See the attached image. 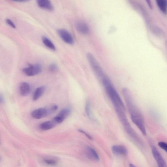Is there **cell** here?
<instances>
[{"instance_id":"obj_22","label":"cell","mask_w":167,"mask_h":167,"mask_svg":"<svg viewBox=\"0 0 167 167\" xmlns=\"http://www.w3.org/2000/svg\"><path fill=\"white\" fill-rule=\"evenodd\" d=\"M78 131H79V132H81V133L83 134L84 135L86 136V137L88 139H89L90 140H93V138H92L89 134H88L86 132H85L84 130H82V129H78Z\"/></svg>"},{"instance_id":"obj_18","label":"cell","mask_w":167,"mask_h":167,"mask_svg":"<svg viewBox=\"0 0 167 167\" xmlns=\"http://www.w3.org/2000/svg\"><path fill=\"white\" fill-rule=\"evenodd\" d=\"M43 161L46 164L51 166L56 165L58 163V160L56 158H47L44 159Z\"/></svg>"},{"instance_id":"obj_16","label":"cell","mask_w":167,"mask_h":167,"mask_svg":"<svg viewBox=\"0 0 167 167\" xmlns=\"http://www.w3.org/2000/svg\"><path fill=\"white\" fill-rule=\"evenodd\" d=\"M158 8L163 14H166L167 13V0H155Z\"/></svg>"},{"instance_id":"obj_3","label":"cell","mask_w":167,"mask_h":167,"mask_svg":"<svg viewBox=\"0 0 167 167\" xmlns=\"http://www.w3.org/2000/svg\"><path fill=\"white\" fill-rule=\"evenodd\" d=\"M88 60L95 75L101 82L107 76L95 58L90 53L87 54Z\"/></svg>"},{"instance_id":"obj_27","label":"cell","mask_w":167,"mask_h":167,"mask_svg":"<svg viewBox=\"0 0 167 167\" xmlns=\"http://www.w3.org/2000/svg\"><path fill=\"white\" fill-rule=\"evenodd\" d=\"M1 157H0V160H1Z\"/></svg>"},{"instance_id":"obj_7","label":"cell","mask_w":167,"mask_h":167,"mask_svg":"<svg viewBox=\"0 0 167 167\" xmlns=\"http://www.w3.org/2000/svg\"><path fill=\"white\" fill-rule=\"evenodd\" d=\"M152 150L153 157L158 166L161 167H166V163L165 160L154 146H152Z\"/></svg>"},{"instance_id":"obj_5","label":"cell","mask_w":167,"mask_h":167,"mask_svg":"<svg viewBox=\"0 0 167 167\" xmlns=\"http://www.w3.org/2000/svg\"><path fill=\"white\" fill-rule=\"evenodd\" d=\"M23 72L29 77H32L40 74L42 71V67L39 64H29V67L23 70Z\"/></svg>"},{"instance_id":"obj_17","label":"cell","mask_w":167,"mask_h":167,"mask_svg":"<svg viewBox=\"0 0 167 167\" xmlns=\"http://www.w3.org/2000/svg\"><path fill=\"white\" fill-rule=\"evenodd\" d=\"M42 41L44 45H45L48 48L52 50L55 51L56 48L53 43L46 36H43L42 38Z\"/></svg>"},{"instance_id":"obj_26","label":"cell","mask_w":167,"mask_h":167,"mask_svg":"<svg viewBox=\"0 0 167 167\" xmlns=\"http://www.w3.org/2000/svg\"><path fill=\"white\" fill-rule=\"evenodd\" d=\"M129 165V166H131V167H135V166L133 165L132 164V163H130V164Z\"/></svg>"},{"instance_id":"obj_2","label":"cell","mask_w":167,"mask_h":167,"mask_svg":"<svg viewBox=\"0 0 167 167\" xmlns=\"http://www.w3.org/2000/svg\"><path fill=\"white\" fill-rule=\"evenodd\" d=\"M122 92L131 120L137 119L144 121V117L133 100L130 91L127 88H124Z\"/></svg>"},{"instance_id":"obj_14","label":"cell","mask_w":167,"mask_h":167,"mask_svg":"<svg viewBox=\"0 0 167 167\" xmlns=\"http://www.w3.org/2000/svg\"><path fill=\"white\" fill-rule=\"evenodd\" d=\"M56 124L53 120L52 121H47L42 123L40 125V128L43 130H49L55 127Z\"/></svg>"},{"instance_id":"obj_9","label":"cell","mask_w":167,"mask_h":167,"mask_svg":"<svg viewBox=\"0 0 167 167\" xmlns=\"http://www.w3.org/2000/svg\"><path fill=\"white\" fill-rule=\"evenodd\" d=\"M76 27L77 31L82 35H87L90 32L89 26L83 21H77L76 23Z\"/></svg>"},{"instance_id":"obj_12","label":"cell","mask_w":167,"mask_h":167,"mask_svg":"<svg viewBox=\"0 0 167 167\" xmlns=\"http://www.w3.org/2000/svg\"><path fill=\"white\" fill-rule=\"evenodd\" d=\"M86 156L87 157L92 161H99L100 160L97 152L95 150L90 146H88L86 150Z\"/></svg>"},{"instance_id":"obj_6","label":"cell","mask_w":167,"mask_h":167,"mask_svg":"<svg viewBox=\"0 0 167 167\" xmlns=\"http://www.w3.org/2000/svg\"><path fill=\"white\" fill-rule=\"evenodd\" d=\"M57 32L60 38L65 43L70 45L74 44V42L73 37L67 30L63 29H59L57 30Z\"/></svg>"},{"instance_id":"obj_25","label":"cell","mask_w":167,"mask_h":167,"mask_svg":"<svg viewBox=\"0 0 167 167\" xmlns=\"http://www.w3.org/2000/svg\"><path fill=\"white\" fill-rule=\"evenodd\" d=\"M3 102H4V99L2 96H0V103H2Z\"/></svg>"},{"instance_id":"obj_24","label":"cell","mask_w":167,"mask_h":167,"mask_svg":"<svg viewBox=\"0 0 167 167\" xmlns=\"http://www.w3.org/2000/svg\"><path fill=\"white\" fill-rule=\"evenodd\" d=\"M12 1L16 2H25L28 1L29 0H12Z\"/></svg>"},{"instance_id":"obj_1","label":"cell","mask_w":167,"mask_h":167,"mask_svg":"<svg viewBox=\"0 0 167 167\" xmlns=\"http://www.w3.org/2000/svg\"><path fill=\"white\" fill-rule=\"evenodd\" d=\"M101 82L113 104L115 109H121L125 110L124 104L110 79L107 76Z\"/></svg>"},{"instance_id":"obj_10","label":"cell","mask_w":167,"mask_h":167,"mask_svg":"<svg viewBox=\"0 0 167 167\" xmlns=\"http://www.w3.org/2000/svg\"><path fill=\"white\" fill-rule=\"evenodd\" d=\"M39 7L49 11H53L54 6L50 0H36Z\"/></svg>"},{"instance_id":"obj_19","label":"cell","mask_w":167,"mask_h":167,"mask_svg":"<svg viewBox=\"0 0 167 167\" xmlns=\"http://www.w3.org/2000/svg\"><path fill=\"white\" fill-rule=\"evenodd\" d=\"M91 107L90 102L89 100H88L87 101L86 105H85V111H86L87 117L90 119L92 118Z\"/></svg>"},{"instance_id":"obj_8","label":"cell","mask_w":167,"mask_h":167,"mask_svg":"<svg viewBox=\"0 0 167 167\" xmlns=\"http://www.w3.org/2000/svg\"><path fill=\"white\" fill-rule=\"evenodd\" d=\"M71 113V110L69 108L63 109L54 119V121L57 124H61L69 116Z\"/></svg>"},{"instance_id":"obj_15","label":"cell","mask_w":167,"mask_h":167,"mask_svg":"<svg viewBox=\"0 0 167 167\" xmlns=\"http://www.w3.org/2000/svg\"><path fill=\"white\" fill-rule=\"evenodd\" d=\"M46 87L45 86H40L36 88L33 94V99L34 101H36L42 96L45 92Z\"/></svg>"},{"instance_id":"obj_21","label":"cell","mask_w":167,"mask_h":167,"mask_svg":"<svg viewBox=\"0 0 167 167\" xmlns=\"http://www.w3.org/2000/svg\"><path fill=\"white\" fill-rule=\"evenodd\" d=\"M49 70L51 72H54L57 69V66L55 63L51 64L49 67Z\"/></svg>"},{"instance_id":"obj_13","label":"cell","mask_w":167,"mask_h":167,"mask_svg":"<svg viewBox=\"0 0 167 167\" xmlns=\"http://www.w3.org/2000/svg\"><path fill=\"white\" fill-rule=\"evenodd\" d=\"M19 90L20 93L22 96H25L29 94L31 89L28 83L23 82L20 85Z\"/></svg>"},{"instance_id":"obj_20","label":"cell","mask_w":167,"mask_h":167,"mask_svg":"<svg viewBox=\"0 0 167 167\" xmlns=\"http://www.w3.org/2000/svg\"><path fill=\"white\" fill-rule=\"evenodd\" d=\"M158 145L160 148L167 152V145L166 143L164 142H160L158 143Z\"/></svg>"},{"instance_id":"obj_4","label":"cell","mask_w":167,"mask_h":167,"mask_svg":"<svg viewBox=\"0 0 167 167\" xmlns=\"http://www.w3.org/2000/svg\"><path fill=\"white\" fill-rule=\"evenodd\" d=\"M55 111L52 106L49 109L45 108H39L32 112V116L33 118L40 119L45 118L51 113Z\"/></svg>"},{"instance_id":"obj_11","label":"cell","mask_w":167,"mask_h":167,"mask_svg":"<svg viewBox=\"0 0 167 167\" xmlns=\"http://www.w3.org/2000/svg\"><path fill=\"white\" fill-rule=\"evenodd\" d=\"M112 150L115 154L120 155L127 156L128 151L125 146L120 145H115L112 146Z\"/></svg>"},{"instance_id":"obj_23","label":"cell","mask_w":167,"mask_h":167,"mask_svg":"<svg viewBox=\"0 0 167 167\" xmlns=\"http://www.w3.org/2000/svg\"><path fill=\"white\" fill-rule=\"evenodd\" d=\"M6 21L9 26H11L13 28L15 29L16 28L15 24L13 23L11 20L9 19H6Z\"/></svg>"}]
</instances>
